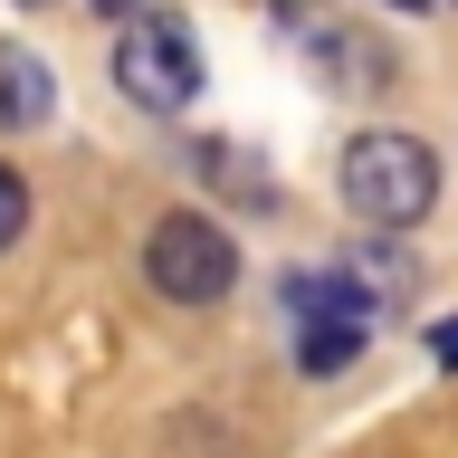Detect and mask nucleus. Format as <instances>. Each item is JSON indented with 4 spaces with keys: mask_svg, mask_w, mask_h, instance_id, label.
Here are the masks:
<instances>
[{
    "mask_svg": "<svg viewBox=\"0 0 458 458\" xmlns=\"http://www.w3.org/2000/svg\"><path fill=\"white\" fill-rule=\"evenodd\" d=\"M392 10H429V0H392Z\"/></svg>",
    "mask_w": 458,
    "mask_h": 458,
    "instance_id": "9",
    "label": "nucleus"
},
{
    "mask_svg": "<svg viewBox=\"0 0 458 458\" xmlns=\"http://www.w3.org/2000/svg\"><path fill=\"white\" fill-rule=\"evenodd\" d=\"M96 10H106V20H124V10H134V0H96Z\"/></svg>",
    "mask_w": 458,
    "mask_h": 458,
    "instance_id": "8",
    "label": "nucleus"
},
{
    "mask_svg": "<svg viewBox=\"0 0 458 458\" xmlns=\"http://www.w3.org/2000/svg\"><path fill=\"white\" fill-rule=\"evenodd\" d=\"M143 277L163 286L172 306H220L229 286H239V239H229L210 210H172V220H153V239H143Z\"/></svg>",
    "mask_w": 458,
    "mask_h": 458,
    "instance_id": "2",
    "label": "nucleus"
},
{
    "mask_svg": "<svg viewBox=\"0 0 458 458\" xmlns=\"http://www.w3.org/2000/svg\"><path fill=\"white\" fill-rule=\"evenodd\" d=\"M114 86L134 96L143 114H182L200 96V57H191V29L172 10H143L124 38H114Z\"/></svg>",
    "mask_w": 458,
    "mask_h": 458,
    "instance_id": "3",
    "label": "nucleus"
},
{
    "mask_svg": "<svg viewBox=\"0 0 458 458\" xmlns=\"http://www.w3.org/2000/svg\"><path fill=\"white\" fill-rule=\"evenodd\" d=\"M20 229H29V182H20L10 163H0V249H10Z\"/></svg>",
    "mask_w": 458,
    "mask_h": 458,
    "instance_id": "6",
    "label": "nucleus"
},
{
    "mask_svg": "<svg viewBox=\"0 0 458 458\" xmlns=\"http://www.w3.org/2000/svg\"><path fill=\"white\" fill-rule=\"evenodd\" d=\"M429 353H439V363L458 372V315H449V325H429Z\"/></svg>",
    "mask_w": 458,
    "mask_h": 458,
    "instance_id": "7",
    "label": "nucleus"
},
{
    "mask_svg": "<svg viewBox=\"0 0 458 458\" xmlns=\"http://www.w3.org/2000/svg\"><path fill=\"white\" fill-rule=\"evenodd\" d=\"M48 114H57L48 57L20 48V38H0V124H10V134H29V124H48Z\"/></svg>",
    "mask_w": 458,
    "mask_h": 458,
    "instance_id": "5",
    "label": "nucleus"
},
{
    "mask_svg": "<svg viewBox=\"0 0 458 458\" xmlns=\"http://www.w3.org/2000/svg\"><path fill=\"white\" fill-rule=\"evenodd\" d=\"M286 315L306 325V372H335L372 335V306L353 277H286Z\"/></svg>",
    "mask_w": 458,
    "mask_h": 458,
    "instance_id": "4",
    "label": "nucleus"
},
{
    "mask_svg": "<svg viewBox=\"0 0 458 458\" xmlns=\"http://www.w3.org/2000/svg\"><path fill=\"white\" fill-rule=\"evenodd\" d=\"M344 200L363 229H420L439 200V153L420 134H353L344 143Z\"/></svg>",
    "mask_w": 458,
    "mask_h": 458,
    "instance_id": "1",
    "label": "nucleus"
}]
</instances>
